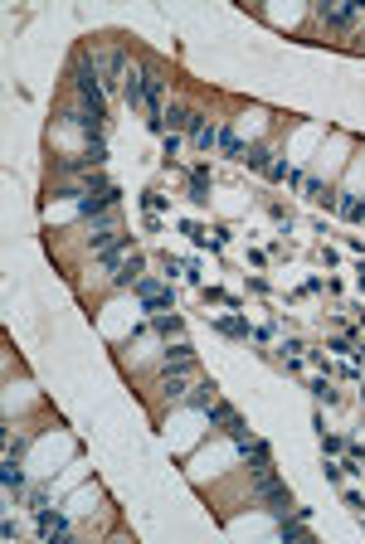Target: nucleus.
I'll use <instances>...</instances> for the list:
<instances>
[{"instance_id": "obj_8", "label": "nucleus", "mask_w": 365, "mask_h": 544, "mask_svg": "<svg viewBox=\"0 0 365 544\" xmlns=\"http://www.w3.org/2000/svg\"><path fill=\"white\" fill-rule=\"evenodd\" d=\"M34 516H39V535H44V540H68V516H58L49 506L34 511Z\"/></svg>"}, {"instance_id": "obj_22", "label": "nucleus", "mask_w": 365, "mask_h": 544, "mask_svg": "<svg viewBox=\"0 0 365 544\" xmlns=\"http://www.w3.org/2000/svg\"><path fill=\"white\" fill-rule=\"evenodd\" d=\"M88 161H93V165L108 161V141H103V136H88Z\"/></svg>"}, {"instance_id": "obj_7", "label": "nucleus", "mask_w": 365, "mask_h": 544, "mask_svg": "<svg viewBox=\"0 0 365 544\" xmlns=\"http://www.w3.org/2000/svg\"><path fill=\"white\" fill-rule=\"evenodd\" d=\"M317 15H322L327 25H336V29H351L361 20V5H317Z\"/></svg>"}, {"instance_id": "obj_12", "label": "nucleus", "mask_w": 365, "mask_h": 544, "mask_svg": "<svg viewBox=\"0 0 365 544\" xmlns=\"http://www.w3.org/2000/svg\"><path fill=\"white\" fill-rule=\"evenodd\" d=\"M117 239V229H113V219H103V224H93V234H88V248L93 253H103V248Z\"/></svg>"}, {"instance_id": "obj_28", "label": "nucleus", "mask_w": 365, "mask_h": 544, "mask_svg": "<svg viewBox=\"0 0 365 544\" xmlns=\"http://www.w3.org/2000/svg\"><path fill=\"white\" fill-rule=\"evenodd\" d=\"M322 471H327V481H331V486H336L341 476H346V471H341V462H327V466H322Z\"/></svg>"}, {"instance_id": "obj_3", "label": "nucleus", "mask_w": 365, "mask_h": 544, "mask_svg": "<svg viewBox=\"0 0 365 544\" xmlns=\"http://www.w3.org/2000/svg\"><path fill=\"white\" fill-rule=\"evenodd\" d=\"M239 452H244V462H249L253 476L273 471V452H268V442H258V437H239Z\"/></svg>"}, {"instance_id": "obj_17", "label": "nucleus", "mask_w": 365, "mask_h": 544, "mask_svg": "<svg viewBox=\"0 0 365 544\" xmlns=\"http://www.w3.org/2000/svg\"><path fill=\"white\" fill-rule=\"evenodd\" d=\"M151 326H156V335H180V326H185V321H180L175 311H166V316H151Z\"/></svg>"}, {"instance_id": "obj_27", "label": "nucleus", "mask_w": 365, "mask_h": 544, "mask_svg": "<svg viewBox=\"0 0 365 544\" xmlns=\"http://www.w3.org/2000/svg\"><path fill=\"white\" fill-rule=\"evenodd\" d=\"M287 175H292V170H287V161H273V165H268V180H287Z\"/></svg>"}, {"instance_id": "obj_25", "label": "nucleus", "mask_w": 365, "mask_h": 544, "mask_svg": "<svg viewBox=\"0 0 365 544\" xmlns=\"http://www.w3.org/2000/svg\"><path fill=\"white\" fill-rule=\"evenodd\" d=\"M141 204H146V214H161V209H166V194L146 190V194H141Z\"/></svg>"}, {"instance_id": "obj_6", "label": "nucleus", "mask_w": 365, "mask_h": 544, "mask_svg": "<svg viewBox=\"0 0 365 544\" xmlns=\"http://www.w3.org/2000/svg\"><path fill=\"white\" fill-rule=\"evenodd\" d=\"M127 253H132V234H117L113 244H108L103 253H98V263H103L108 272H117L122 263H127Z\"/></svg>"}, {"instance_id": "obj_16", "label": "nucleus", "mask_w": 365, "mask_h": 544, "mask_svg": "<svg viewBox=\"0 0 365 544\" xmlns=\"http://www.w3.org/2000/svg\"><path fill=\"white\" fill-rule=\"evenodd\" d=\"M122 93H127V108L137 112V108H146V93H141V73H132V78L122 83Z\"/></svg>"}, {"instance_id": "obj_4", "label": "nucleus", "mask_w": 365, "mask_h": 544, "mask_svg": "<svg viewBox=\"0 0 365 544\" xmlns=\"http://www.w3.org/2000/svg\"><path fill=\"white\" fill-rule=\"evenodd\" d=\"M117 199H122V190H117V185H108V190H98V194H83V199H78V214L103 219V214L117 204Z\"/></svg>"}, {"instance_id": "obj_11", "label": "nucleus", "mask_w": 365, "mask_h": 544, "mask_svg": "<svg viewBox=\"0 0 365 544\" xmlns=\"http://www.w3.org/2000/svg\"><path fill=\"white\" fill-rule=\"evenodd\" d=\"M215 330H220V335H234V340H249V335H253V326L244 321V316H220Z\"/></svg>"}, {"instance_id": "obj_29", "label": "nucleus", "mask_w": 365, "mask_h": 544, "mask_svg": "<svg viewBox=\"0 0 365 544\" xmlns=\"http://www.w3.org/2000/svg\"><path fill=\"white\" fill-rule=\"evenodd\" d=\"M361 219H365V199H361Z\"/></svg>"}, {"instance_id": "obj_2", "label": "nucleus", "mask_w": 365, "mask_h": 544, "mask_svg": "<svg viewBox=\"0 0 365 544\" xmlns=\"http://www.w3.org/2000/svg\"><path fill=\"white\" fill-rule=\"evenodd\" d=\"M253 496L273 511V516H287L292 511V496H287V486H282L273 471H263V476H253Z\"/></svg>"}, {"instance_id": "obj_9", "label": "nucleus", "mask_w": 365, "mask_h": 544, "mask_svg": "<svg viewBox=\"0 0 365 544\" xmlns=\"http://www.w3.org/2000/svg\"><path fill=\"white\" fill-rule=\"evenodd\" d=\"M141 277H146V258H141V253H132V258L113 272V287H137Z\"/></svg>"}, {"instance_id": "obj_18", "label": "nucleus", "mask_w": 365, "mask_h": 544, "mask_svg": "<svg viewBox=\"0 0 365 544\" xmlns=\"http://www.w3.org/2000/svg\"><path fill=\"white\" fill-rule=\"evenodd\" d=\"M336 214L351 219V224H361V199H356V194H341V199H336Z\"/></svg>"}, {"instance_id": "obj_1", "label": "nucleus", "mask_w": 365, "mask_h": 544, "mask_svg": "<svg viewBox=\"0 0 365 544\" xmlns=\"http://www.w3.org/2000/svg\"><path fill=\"white\" fill-rule=\"evenodd\" d=\"M73 88H78V98H83V108H93L98 117H108V98H103V78H98V68L88 63V54L73 58Z\"/></svg>"}, {"instance_id": "obj_13", "label": "nucleus", "mask_w": 365, "mask_h": 544, "mask_svg": "<svg viewBox=\"0 0 365 544\" xmlns=\"http://www.w3.org/2000/svg\"><path fill=\"white\" fill-rule=\"evenodd\" d=\"M220 151H225L229 161H244V141H239L234 127H220Z\"/></svg>"}, {"instance_id": "obj_5", "label": "nucleus", "mask_w": 365, "mask_h": 544, "mask_svg": "<svg viewBox=\"0 0 365 544\" xmlns=\"http://www.w3.org/2000/svg\"><path fill=\"white\" fill-rule=\"evenodd\" d=\"M190 370H195V350L185 340H175L166 350V360H161V375H190Z\"/></svg>"}, {"instance_id": "obj_23", "label": "nucleus", "mask_w": 365, "mask_h": 544, "mask_svg": "<svg viewBox=\"0 0 365 544\" xmlns=\"http://www.w3.org/2000/svg\"><path fill=\"white\" fill-rule=\"evenodd\" d=\"M161 389H166V399H180L185 394V375H161Z\"/></svg>"}, {"instance_id": "obj_21", "label": "nucleus", "mask_w": 365, "mask_h": 544, "mask_svg": "<svg viewBox=\"0 0 365 544\" xmlns=\"http://www.w3.org/2000/svg\"><path fill=\"white\" fill-rule=\"evenodd\" d=\"M210 404H215V384L205 380V384L195 389V394H190V408H210Z\"/></svg>"}, {"instance_id": "obj_14", "label": "nucleus", "mask_w": 365, "mask_h": 544, "mask_svg": "<svg viewBox=\"0 0 365 544\" xmlns=\"http://www.w3.org/2000/svg\"><path fill=\"white\" fill-rule=\"evenodd\" d=\"M0 481H5V491H10V496H20V491H25V471L15 466V457L0 466Z\"/></svg>"}, {"instance_id": "obj_10", "label": "nucleus", "mask_w": 365, "mask_h": 544, "mask_svg": "<svg viewBox=\"0 0 365 544\" xmlns=\"http://www.w3.org/2000/svg\"><path fill=\"white\" fill-rule=\"evenodd\" d=\"M190 204L195 209L210 204V165H190Z\"/></svg>"}, {"instance_id": "obj_24", "label": "nucleus", "mask_w": 365, "mask_h": 544, "mask_svg": "<svg viewBox=\"0 0 365 544\" xmlns=\"http://www.w3.org/2000/svg\"><path fill=\"white\" fill-rule=\"evenodd\" d=\"M215 146H220V127H210L205 136H195V151H205V156H210Z\"/></svg>"}, {"instance_id": "obj_19", "label": "nucleus", "mask_w": 365, "mask_h": 544, "mask_svg": "<svg viewBox=\"0 0 365 544\" xmlns=\"http://www.w3.org/2000/svg\"><path fill=\"white\" fill-rule=\"evenodd\" d=\"M282 540H307V520L302 516H292V520L282 516Z\"/></svg>"}, {"instance_id": "obj_26", "label": "nucleus", "mask_w": 365, "mask_h": 544, "mask_svg": "<svg viewBox=\"0 0 365 544\" xmlns=\"http://www.w3.org/2000/svg\"><path fill=\"white\" fill-rule=\"evenodd\" d=\"M312 394H317V404H336V399H341V394H336L327 380H317V389H312Z\"/></svg>"}, {"instance_id": "obj_20", "label": "nucleus", "mask_w": 365, "mask_h": 544, "mask_svg": "<svg viewBox=\"0 0 365 544\" xmlns=\"http://www.w3.org/2000/svg\"><path fill=\"white\" fill-rule=\"evenodd\" d=\"M322 452H327V457H341V452H346V437H336V433L322 428Z\"/></svg>"}, {"instance_id": "obj_15", "label": "nucleus", "mask_w": 365, "mask_h": 544, "mask_svg": "<svg viewBox=\"0 0 365 544\" xmlns=\"http://www.w3.org/2000/svg\"><path fill=\"white\" fill-rule=\"evenodd\" d=\"M244 165L268 175V165H273V151H268V146H249V151H244Z\"/></svg>"}]
</instances>
